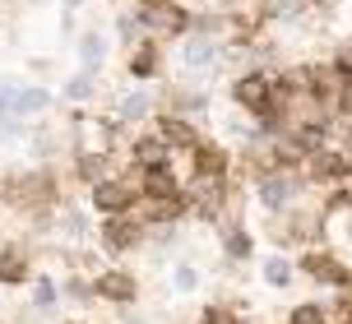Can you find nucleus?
<instances>
[{"label": "nucleus", "mask_w": 352, "mask_h": 324, "mask_svg": "<svg viewBox=\"0 0 352 324\" xmlns=\"http://www.w3.org/2000/svg\"><path fill=\"white\" fill-rule=\"evenodd\" d=\"M140 23L148 28V33H158V37H176V33H186L195 19L176 5V0H144L140 5Z\"/></svg>", "instance_id": "nucleus-7"}, {"label": "nucleus", "mask_w": 352, "mask_h": 324, "mask_svg": "<svg viewBox=\"0 0 352 324\" xmlns=\"http://www.w3.org/2000/svg\"><path fill=\"white\" fill-rule=\"evenodd\" d=\"M88 204H93L102 218L135 213V204H140V185H135L130 176H107V181H98V185L88 190Z\"/></svg>", "instance_id": "nucleus-4"}, {"label": "nucleus", "mask_w": 352, "mask_h": 324, "mask_svg": "<svg viewBox=\"0 0 352 324\" xmlns=\"http://www.w3.org/2000/svg\"><path fill=\"white\" fill-rule=\"evenodd\" d=\"M260 278H264V288H292V278H297V259H287V255H264V264H260Z\"/></svg>", "instance_id": "nucleus-16"}, {"label": "nucleus", "mask_w": 352, "mask_h": 324, "mask_svg": "<svg viewBox=\"0 0 352 324\" xmlns=\"http://www.w3.org/2000/svg\"><path fill=\"white\" fill-rule=\"evenodd\" d=\"M334 324H352V292H348V297H338V306H334Z\"/></svg>", "instance_id": "nucleus-28"}, {"label": "nucleus", "mask_w": 352, "mask_h": 324, "mask_svg": "<svg viewBox=\"0 0 352 324\" xmlns=\"http://www.w3.org/2000/svg\"><path fill=\"white\" fill-rule=\"evenodd\" d=\"M65 97L70 102H88L93 97V74H74L70 84H65Z\"/></svg>", "instance_id": "nucleus-27"}, {"label": "nucleus", "mask_w": 352, "mask_h": 324, "mask_svg": "<svg viewBox=\"0 0 352 324\" xmlns=\"http://www.w3.org/2000/svg\"><path fill=\"white\" fill-rule=\"evenodd\" d=\"M343 236L352 241V213H343Z\"/></svg>", "instance_id": "nucleus-29"}, {"label": "nucleus", "mask_w": 352, "mask_h": 324, "mask_svg": "<svg viewBox=\"0 0 352 324\" xmlns=\"http://www.w3.org/2000/svg\"><path fill=\"white\" fill-rule=\"evenodd\" d=\"M153 135H158V139H162L167 148H186V153H190V148L199 144V130H195L190 121H181V116H167V111L158 116V126H153Z\"/></svg>", "instance_id": "nucleus-13"}, {"label": "nucleus", "mask_w": 352, "mask_h": 324, "mask_svg": "<svg viewBox=\"0 0 352 324\" xmlns=\"http://www.w3.org/2000/svg\"><path fill=\"white\" fill-rule=\"evenodd\" d=\"M93 292H98V301H111V306H135L140 301V278L125 269H102L93 273Z\"/></svg>", "instance_id": "nucleus-8"}, {"label": "nucleus", "mask_w": 352, "mask_h": 324, "mask_svg": "<svg viewBox=\"0 0 352 324\" xmlns=\"http://www.w3.org/2000/svg\"><path fill=\"white\" fill-rule=\"evenodd\" d=\"M23 283H33V251L28 246H0V288H23Z\"/></svg>", "instance_id": "nucleus-10"}, {"label": "nucleus", "mask_w": 352, "mask_h": 324, "mask_svg": "<svg viewBox=\"0 0 352 324\" xmlns=\"http://www.w3.org/2000/svg\"><path fill=\"white\" fill-rule=\"evenodd\" d=\"M218 232H223V255H228V259H250V255H255V236H250L241 222L223 218Z\"/></svg>", "instance_id": "nucleus-15"}, {"label": "nucleus", "mask_w": 352, "mask_h": 324, "mask_svg": "<svg viewBox=\"0 0 352 324\" xmlns=\"http://www.w3.org/2000/svg\"><path fill=\"white\" fill-rule=\"evenodd\" d=\"M306 185L311 181L301 176V172H264V176H255V199H260V209L269 218L283 213V209H292L301 195H306Z\"/></svg>", "instance_id": "nucleus-3"}, {"label": "nucleus", "mask_w": 352, "mask_h": 324, "mask_svg": "<svg viewBox=\"0 0 352 324\" xmlns=\"http://www.w3.org/2000/svg\"><path fill=\"white\" fill-rule=\"evenodd\" d=\"M65 324H84V320H65Z\"/></svg>", "instance_id": "nucleus-30"}, {"label": "nucleus", "mask_w": 352, "mask_h": 324, "mask_svg": "<svg viewBox=\"0 0 352 324\" xmlns=\"http://www.w3.org/2000/svg\"><path fill=\"white\" fill-rule=\"evenodd\" d=\"M301 176L311 181V185H324V190H334V185L352 181V162L343 158V148L324 144L320 153H311V158L301 162Z\"/></svg>", "instance_id": "nucleus-5"}, {"label": "nucleus", "mask_w": 352, "mask_h": 324, "mask_svg": "<svg viewBox=\"0 0 352 324\" xmlns=\"http://www.w3.org/2000/svg\"><path fill=\"white\" fill-rule=\"evenodd\" d=\"M130 167H140V172H148V167H172V148L162 144L158 135H140L130 144Z\"/></svg>", "instance_id": "nucleus-12"}, {"label": "nucleus", "mask_w": 352, "mask_h": 324, "mask_svg": "<svg viewBox=\"0 0 352 324\" xmlns=\"http://www.w3.org/2000/svg\"><path fill=\"white\" fill-rule=\"evenodd\" d=\"M190 172L199 181H228L232 176V153L223 144H213V139H199L190 148Z\"/></svg>", "instance_id": "nucleus-9"}, {"label": "nucleus", "mask_w": 352, "mask_h": 324, "mask_svg": "<svg viewBox=\"0 0 352 324\" xmlns=\"http://www.w3.org/2000/svg\"><path fill=\"white\" fill-rule=\"evenodd\" d=\"M158 70H162L158 47H153V42H144V47H135V56H130V74H135V79H153Z\"/></svg>", "instance_id": "nucleus-18"}, {"label": "nucleus", "mask_w": 352, "mask_h": 324, "mask_svg": "<svg viewBox=\"0 0 352 324\" xmlns=\"http://www.w3.org/2000/svg\"><path fill=\"white\" fill-rule=\"evenodd\" d=\"M65 5H79V0H65Z\"/></svg>", "instance_id": "nucleus-31"}, {"label": "nucleus", "mask_w": 352, "mask_h": 324, "mask_svg": "<svg viewBox=\"0 0 352 324\" xmlns=\"http://www.w3.org/2000/svg\"><path fill=\"white\" fill-rule=\"evenodd\" d=\"M60 297H70V301H79V306H88V301H98V292H93V283H88V278H65V288H60Z\"/></svg>", "instance_id": "nucleus-24"}, {"label": "nucleus", "mask_w": 352, "mask_h": 324, "mask_svg": "<svg viewBox=\"0 0 352 324\" xmlns=\"http://www.w3.org/2000/svg\"><path fill=\"white\" fill-rule=\"evenodd\" d=\"M0 204L14 209V213H28L37 227H47L60 204V181L47 167H33V172H14V176L0 181Z\"/></svg>", "instance_id": "nucleus-1"}, {"label": "nucleus", "mask_w": 352, "mask_h": 324, "mask_svg": "<svg viewBox=\"0 0 352 324\" xmlns=\"http://www.w3.org/2000/svg\"><path fill=\"white\" fill-rule=\"evenodd\" d=\"M172 288L176 292H195L199 288V269H195V264H176L172 269Z\"/></svg>", "instance_id": "nucleus-26"}, {"label": "nucleus", "mask_w": 352, "mask_h": 324, "mask_svg": "<svg viewBox=\"0 0 352 324\" xmlns=\"http://www.w3.org/2000/svg\"><path fill=\"white\" fill-rule=\"evenodd\" d=\"M148 111H153L148 93H125V97H121V121H144Z\"/></svg>", "instance_id": "nucleus-22"}, {"label": "nucleus", "mask_w": 352, "mask_h": 324, "mask_svg": "<svg viewBox=\"0 0 352 324\" xmlns=\"http://www.w3.org/2000/svg\"><path fill=\"white\" fill-rule=\"evenodd\" d=\"M348 190H352V181H348Z\"/></svg>", "instance_id": "nucleus-32"}, {"label": "nucleus", "mask_w": 352, "mask_h": 324, "mask_svg": "<svg viewBox=\"0 0 352 324\" xmlns=\"http://www.w3.org/2000/svg\"><path fill=\"white\" fill-rule=\"evenodd\" d=\"M176 195H186V185H181V176H176L172 167L140 172V199H176Z\"/></svg>", "instance_id": "nucleus-11"}, {"label": "nucleus", "mask_w": 352, "mask_h": 324, "mask_svg": "<svg viewBox=\"0 0 352 324\" xmlns=\"http://www.w3.org/2000/svg\"><path fill=\"white\" fill-rule=\"evenodd\" d=\"M199 324H246V320H241V310L228 306V301H209V306L199 310Z\"/></svg>", "instance_id": "nucleus-20"}, {"label": "nucleus", "mask_w": 352, "mask_h": 324, "mask_svg": "<svg viewBox=\"0 0 352 324\" xmlns=\"http://www.w3.org/2000/svg\"><path fill=\"white\" fill-rule=\"evenodd\" d=\"M107 172H111V153H107V148H84V153H74V176L84 181V185L107 181Z\"/></svg>", "instance_id": "nucleus-14"}, {"label": "nucleus", "mask_w": 352, "mask_h": 324, "mask_svg": "<svg viewBox=\"0 0 352 324\" xmlns=\"http://www.w3.org/2000/svg\"><path fill=\"white\" fill-rule=\"evenodd\" d=\"M60 301V288H56L52 278H37L33 283V310H52Z\"/></svg>", "instance_id": "nucleus-23"}, {"label": "nucleus", "mask_w": 352, "mask_h": 324, "mask_svg": "<svg viewBox=\"0 0 352 324\" xmlns=\"http://www.w3.org/2000/svg\"><path fill=\"white\" fill-rule=\"evenodd\" d=\"M79 51H84V65L93 70L98 60L107 56V42H102V33H84V42H79Z\"/></svg>", "instance_id": "nucleus-25"}, {"label": "nucleus", "mask_w": 352, "mask_h": 324, "mask_svg": "<svg viewBox=\"0 0 352 324\" xmlns=\"http://www.w3.org/2000/svg\"><path fill=\"white\" fill-rule=\"evenodd\" d=\"M209 102H204V93H176L172 107H167V116H181V121H190L195 111H204Z\"/></svg>", "instance_id": "nucleus-21"}, {"label": "nucleus", "mask_w": 352, "mask_h": 324, "mask_svg": "<svg viewBox=\"0 0 352 324\" xmlns=\"http://www.w3.org/2000/svg\"><path fill=\"white\" fill-rule=\"evenodd\" d=\"M287 324H334V310L320 306V301H301L287 310Z\"/></svg>", "instance_id": "nucleus-19"}, {"label": "nucleus", "mask_w": 352, "mask_h": 324, "mask_svg": "<svg viewBox=\"0 0 352 324\" xmlns=\"http://www.w3.org/2000/svg\"><path fill=\"white\" fill-rule=\"evenodd\" d=\"M213 56H218V42H213V37H204V33L186 37V65H190V70L213 65Z\"/></svg>", "instance_id": "nucleus-17"}, {"label": "nucleus", "mask_w": 352, "mask_h": 324, "mask_svg": "<svg viewBox=\"0 0 352 324\" xmlns=\"http://www.w3.org/2000/svg\"><path fill=\"white\" fill-rule=\"evenodd\" d=\"M98 241H102V251H107V255H130V251H140L144 241H148V227H144L135 213L102 218V227H98Z\"/></svg>", "instance_id": "nucleus-6"}, {"label": "nucleus", "mask_w": 352, "mask_h": 324, "mask_svg": "<svg viewBox=\"0 0 352 324\" xmlns=\"http://www.w3.org/2000/svg\"><path fill=\"white\" fill-rule=\"evenodd\" d=\"M297 273H306L311 283L338 292V297H348V292H352V264H348V259H338L329 246H311V251H301L297 255Z\"/></svg>", "instance_id": "nucleus-2"}]
</instances>
